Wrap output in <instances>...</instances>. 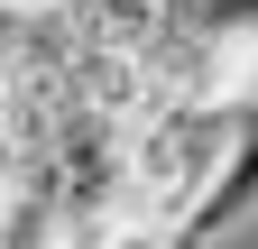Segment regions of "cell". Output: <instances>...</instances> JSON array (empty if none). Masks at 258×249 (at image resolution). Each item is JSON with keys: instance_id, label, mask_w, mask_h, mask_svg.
I'll use <instances>...</instances> for the list:
<instances>
[{"instance_id": "cell-3", "label": "cell", "mask_w": 258, "mask_h": 249, "mask_svg": "<svg viewBox=\"0 0 258 249\" xmlns=\"http://www.w3.org/2000/svg\"><path fill=\"white\" fill-rule=\"evenodd\" d=\"M83 10H92V37H102V46H129V55H157V37L175 28L166 0H83Z\"/></svg>"}, {"instance_id": "cell-2", "label": "cell", "mask_w": 258, "mask_h": 249, "mask_svg": "<svg viewBox=\"0 0 258 249\" xmlns=\"http://www.w3.org/2000/svg\"><path fill=\"white\" fill-rule=\"evenodd\" d=\"M258 222V120H249V139L231 148V157L212 166V184L194 194V212H184V231L203 240V249H221L231 231H249Z\"/></svg>"}, {"instance_id": "cell-1", "label": "cell", "mask_w": 258, "mask_h": 249, "mask_svg": "<svg viewBox=\"0 0 258 249\" xmlns=\"http://www.w3.org/2000/svg\"><path fill=\"white\" fill-rule=\"evenodd\" d=\"M258 102H194L166 92L139 130H129V212H157V222H184L194 194L212 184V166L249 139Z\"/></svg>"}, {"instance_id": "cell-4", "label": "cell", "mask_w": 258, "mask_h": 249, "mask_svg": "<svg viewBox=\"0 0 258 249\" xmlns=\"http://www.w3.org/2000/svg\"><path fill=\"white\" fill-rule=\"evenodd\" d=\"M111 249H203V240H194L184 222H157V212H129V222H120V240Z\"/></svg>"}, {"instance_id": "cell-5", "label": "cell", "mask_w": 258, "mask_h": 249, "mask_svg": "<svg viewBox=\"0 0 258 249\" xmlns=\"http://www.w3.org/2000/svg\"><path fill=\"white\" fill-rule=\"evenodd\" d=\"M0 10H37V0H0Z\"/></svg>"}]
</instances>
